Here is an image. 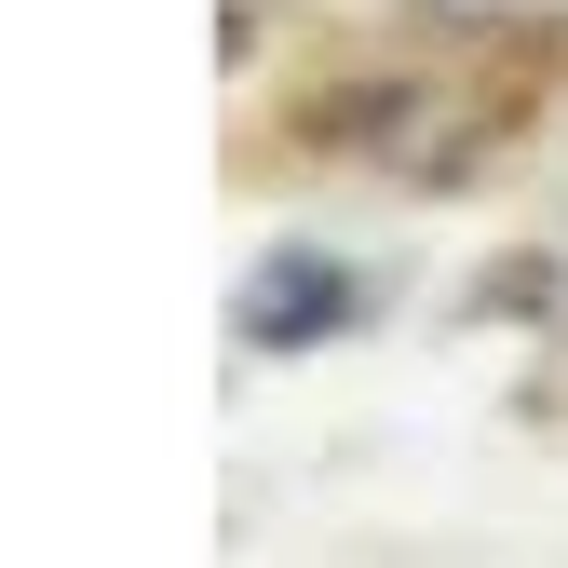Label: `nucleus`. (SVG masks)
Instances as JSON below:
<instances>
[{"label":"nucleus","mask_w":568,"mask_h":568,"mask_svg":"<svg viewBox=\"0 0 568 568\" xmlns=\"http://www.w3.org/2000/svg\"><path fill=\"white\" fill-rule=\"evenodd\" d=\"M231 325H244V352H312L325 325H352V271H338L325 244H284V257H257V271H244Z\"/></svg>","instance_id":"obj_1"}]
</instances>
